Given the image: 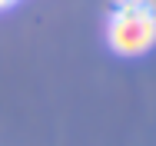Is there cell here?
Here are the masks:
<instances>
[{"instance_id":"obj_1","label":"cell","mask_w":156,"mask_h":146,"mask_svg":"<svg viewBox=\"0 0 156 146\" xmlns=\"http://www.w3.org/2000/svg\"><path fill=\"white\" fill-rule=\"evenodd\" d=\"M106 43L120 57H143L156 47V3H123L106 23Z\"/></svg>"},{"instance_id":"obj_2","label":"cell","mask_w":156,"mask_h":146,"mask_svg":"<svg viewBox=\"0 0 156 146\" xmlns=\"http://www.w3.org/2000/svg\"><path fill=\"white\" fill-rule=\"evenodd\" d=\"M17 0H0V10H7V7H13Z\"/></svg>"}]
</instances>
